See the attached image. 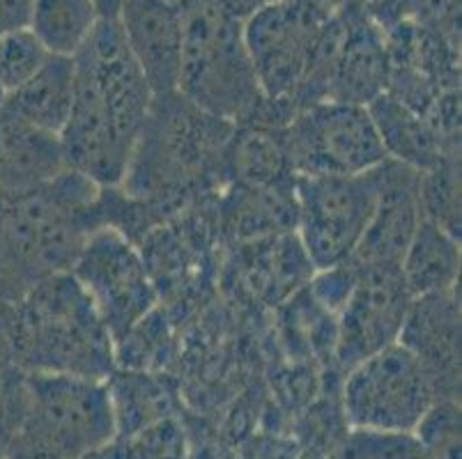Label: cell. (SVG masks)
Masks as SVG:
<instances>
[{"label":"cell","mask_w":462,"mask_h":459,"mask_svg":"<svg viewBox=\"0 0 462 459\" xmlns=\"http://www.w3.org/2000/svg\"><path fill=\"white\" fill-rule=\"evenodd\" d=\"M154 95L117 19H99L74 56V104L60 132L67 170L117 188Z\"/></svg>","instance_id":"1"},{"label":"cell","mask_w":462,"mask_h":459,"mask_svg":"<svg viewBox=\"0 0 462 459\" xmlns=\"http://www.w3.org/2000/svg\"><path fill=\"white\" fill-rule=\"evenodd\" d=\"M0 361L23 374L106 379L116 343L69 271L32 285L0 310Z\"/></svg>","instance_id":"2"},{"label":"cell","mask_w":462,"mask_h":459,"mask_svg":"<svg viewBox=\"0 0 462 459\" xmlns=\"http://www.w3.org/2000/svg\"><path fill=\"white\" fill-rule=\"evenodd\" d=\"M235 124L208 115L180 92L154 96L120 187L132 200L171 205L224 168Z\"/></svg>","instance_id":"3"},{"label":"cell","mask_w":462,"mask_h":459,"mask_svg":"<svg viewBox=\"0 0 462 459\" xmlns=\"http://www.w3.org/2000/svg\"><path fill=\"white\" fill-rule=\"evenodd\" d=\"M182 12V67L178 92L217 120L239 126L264 106L245 44V21L221 3L175 0Z\"/></svg>","instance_id":"4"},{"label":"cell","mask_w":462,"mask_h":459,"mask_svg":"<svg viewBox=\"0 0 462 459\" xmlns=\"http://www.w3.org/2000/svg\"><path fill=\"white\" fill-rule=\"evenodd\" d=\"M281 138L295 177L361 175L389 159L368 106L347 101L300 106L281 129Z\"/></svg>","instance_id":"5"},{"label":"cell","mask_w":462,"mask_h":459,"mask_svg":"<svg viewBox=\"0 0 462 459\" xmlns=\"http://www.w3.org/2000/svg\"><path fill=\"white\" fill-rule=\"evenodd\" d=\"M334 12L318 0H276L245 21V44L264 99L297 111L322 31Z\"/></svg>","instance_id":"6"},{"label":"cell","mask_w":462,"mask_h":459,"mask_svg":"<svg viewBox=\"0 0 462 459\" xmlns=\"http://www.w3.org/2000/svg\"><path fill=\"white\" fill-rule=\"evenodd\" d=\"M377 188L380 166L347 177H295V230L313 271L350 262L375 209Z\"/></svg>","instance_id":"7"},{"label":"cell","mask_w":462,"mask_h":459,"mask_svg":"<svg viewBox=\"0 0 462 459\" xmlns=\"http://www.w3.org/2000/svg\"><path fill=\"white\" fill-rule=\"evenodd\" d=\"M437 399L428 370L401 343L346 372L343 414L350 429L414 432Z\"/></svg>","instance_id":"8"},{"label":"cell","mask_w":462,"mask_h":459,"mask_svg":"<svg viewBox=\"0 0 462 459\" xmlns=\"http://www.w3.org/2000/svg\"><path fill=\"white\" fill-rule=\"evenodd\" d=\"M69 273L88 294L116 344L157 310V288L148 264L132 239L117 227H97L79 251Z\"/></svg>","instance_id":"9"},{"label":"cell","mask_w":462,"mask_h":459,"mask_svg":"<svg viewBox=\"0 0 462 459\" xmlns=\"http://www.w3.org/2000/svg\"><path fill=\"white\" fill-rule=\"evenodd\" d=\"M21 418L69 459L117 439L106 379L23 374Z\"/></svg>","instance_id":"10"},{"label":"cell","mask_w":462,"mask_h":459,"mask_svg":"<svg viewBox=\"0 0 462 459\" xmlns=\"http://www.w3.org/2000/svg\"><path fill=\"white\" fill-rule=\"evenodd\" d=\"M334 324V359L343 372L401 338L414 297L401 267H356Z\"/></svg>","instance_id":"11"},{"label":"cell","mask_w":462,"mask_h":459,"mask_svg":"<svg viewBox=\"0 0 462 459\" xmlns=\"http://www.w3.org/2000/svg\"><path fill=\"white\" fill-rule=\"evenodd\" d=\"M421 172L386 159L380 166V188L366 233L350 262L356 267H401L405 248L423 221L419 202Z\"/></svg>","instance_id":"12"},{"label":"cell","mask_w":462,"mask_h":459,"mask_svg":"<svg viewBox=\"0 0 462 459\" xmlns=\"http://www.w3.org/2000/svg\"><path fill=\"white\" fill-rule=\"evenodd\" d=\"M117 23L154 96L178 92L182 12L175 0H123Z\"/></svg>","instance_id":"13"},{"label":"cell","mask_w":462,"mask_h":459,"mask_svg":"<svg viewBox=\"0 0 462 459\" xmlns=\"http://www.w3.org/2000/svg\"><path fill=\"white\" fill-rule=\"evenodd\" d=\"M398 343L421 361L439 399H460V297H457V289L414 298Z\"/></svg>","instance_id":"14"},{"label":"cell","mask_w":462,"mask_h":459,"mask_svg":"<svg viewBox=\"0 0 462 459\" xmlns=\"http://www.w3.org/2000/svg\"><path fill=\"white\" fill-rule=\"evenodd\" d=\"M67 172L60 136L0 106V196L26 193Z\"/></svg>","instance_id":"15"},{"label":"cell","mask_w":462,"mask_h":459,"mask_svg":"<svg viewBox=\"0 0 462 459\" xmlns=\"http://www.w3.org/2000/svg\"><path fill=\"white\" fill-rule=\"evenodd\" d=\"M386 157L423 172L442 161L447 154H460V145H451L428 117L407 106L392 92H382L368 104Z\"/></svg>","instance_id":"16"},{"label":"cell","mask_w":462,"mask_h":459,"mask_svg":"<svg viewBox=\"0 0 462 459\" xmlns=\"http://www.w3.org/2000/svg\"><path fill=\"white\" fill-rule=\"evenodd\" d=\"M74 104V58L49 56L32 78L5 95L3 106L21 120L60 136Z\"/></svg>","instance_id":"17"},{"label":"cell","mask_w":462,"mask_h":459,"mask_svg":"<svg viewBox=\"0 0 462 459\" xmlns=\"http://www.w3.org/2000/svg\"><path fill=\"white\" fill-rule=\"evenodd\" d=\"M401 273L414 298L457 289L460 239L423 218L405 248Z\"/></svg>","instance_id":"18"},{"label":"cell","mask_w":462,"mask_h":459,"mask_svg":"<svg viewBox=\"0 0 462 459\" xmlns=\"http://www.w3.org/2000/svg\"><path fill=\"white\" fill-rule=\"evenodd\" d=\"M117 439H127L145 425L175 414V393L152 370H113L106 377Z\"/></svg>","instance_id":"19"},{"label":"cell","mask_w":462,"mask_h":459,"mask_svg":"<svg viewBox=\"0 0 462 459\" xmlns=\"http://www.w3.org/2000/svg\"><path fill=\"white\" fill-rule=\"evenodd\" d=\"M99 14L92 0H32L28 31L49 56L74 58L95 31Z\"/></svg>","instance_id":"20"},{"label":"cell","mask_w":462,"mask_h":459,"mask_svg":"<svg viewBox=\"0 0 462 459\" xmlns=\"http://www.w3.org/2000/svg\"><path fill=\"white\" fill-rule=\"evenodd\" d=\"M419 202L426 221L460 239V154H447L419 179Z\"/></svg>","instance_id":"21"},{"label":"cell","mask_w":462,"mask_h":459,"mask_svg":"<svg viewBox=\"0 0 462 459\" xmlns=\"http://www.w3.org/2000/svg\"><path fill=\"white\" fill-rule=\"evenodd\" d=\"M338 459H430L414 432H368L350 429Z\"/></svg>","instance_id":"22"},{"label":"cell","mask_w":462,"mask_h":459,"mask_svg":"<svg viewBox=\"0 0 462 459\" xmlns=\"http://www.w3.org/2000/svg\"><path fill=\"white\" fill-rule=\"evenodd\" d=\"M123 444L127 459H187L189 435L178 416H166L162 420L145 425L127 439H117Z\"/></svg>","instance_id":"23"},{"label":"cell","mask_w":462,"mask_h":459,"mask_svg":"<svg viewBox=\"0 0 462 459\" xmlns=\"http://www.w3.org/2000/svg\"><path fill=\"white\" fill-rule=\"evenodd\" d=\"M49 60V50L31 31H16L0 37V87L5 95L32 78Z\"/></svg>","instance_id":"24"},{"label":"cell","mask_w":462,"mask_h":459,"mask_svg":"<svg viewBox=\"0 0 462 459\" xmlns=\"http://www.w3.org/2000/svg\"><path fill=\"white\" fill-rule=\"evenodd\" d=\"M414 435L430 459H460V399H437Z\"/></svg>","instance_id":"25"},{"label":"cell","mask_w":462,"mask_h":459,"mask_svg":"<svg viewBox=\"0 0 462 459\" xmlns=\"http://www.w3.org/2000/svg\"><path fill=\"white\" fill-rule=\"evenodd\" d=\"M3 459H69L62 454L60 450L53 448V444L44 439V436L32 429L23 418L12 427L5 441V453Z\"/></svg>","instance_id":"26"},{"label":"cell","mask_w":462,"mask_h":459,"mask_svg":"<svg viewBox=\"0 0 462 459\" xmlns=\"http://www.w3.org/2000/svg\"><path fill=\"white\" fill-rule=\"evenodd\" d=\"M32 0H0V37L31 25Z\"/></svg>","instance_id":"27"},{"label":"cell","mask_w":462,"mask_h":459,"mask_svg":"<svg viewBox=\"0 0 462 459\" xmlns=\"http://www.w3.org/2000/svg\"><path fill=\"white\" fill-rule=\"evenodd\" d=\"M272 3H276V0H228V3H226V7H228V10L237 16V19L246 21L251 14H254V12L263 10V7L272 5Z\"/></svg>","instance_id":"28"},{"label":"cell","mask_w":462,"mask_h":459,"mask_svg":"<svg viewBox=\"0 0 462 459\" xmlns=\"http://www.w3.org/2000/svg\"><path fill=\"white\" fill-rule=\"evenodd\" d=\"M359 3L366 7L368 14L377 21V25H380V28H382V23L386 21V16H389V12H392V7L396 5V0H359Z\"/></svg>","instance_id":"29"},{"label":"cell","mask_w":462,"mask_h":459,"mask_svg":"<svg viewBox=\"0 0 462 459\" xmlns=\"http://www.w3.org/2000/svg\"><path fill=\"white\" fill-rule=\"evenodd\" d=\"M79 459H127V457H125L123 444L116 439V441H111V444L102 445V448L90 450V453H86L83 457H79Z\"/></svg>","instance_id":"30"},{"label":"cell","mask_w":462,"mask_h":459,"mask_svg":"<svg viewBox=\"0 0 462 459\" xmlns=\"http://www.w3.org/2000/svg\"><path fill=\"white\" fill-rule=\"evenodd\" d=\"M92 3H95L99 19H117L120 7H123V0H92Z\"/></svg>","instance_id":"31"},{"label":"cell","mask_w":462,"mask_h":459,"mask_svg":"<svg viewBox=\"0 0 462 459\" xmlns=\"http://www.w3.org/2000/svg\"><path fill=\"white\" fill-rule=\"evenodd\" d=\"M318 3H320V5H325V7H329V10H338V7L347 5L350 0H318Z\"/></svg>","instance_id":"32"},{"label":"cell","mask_w":462,"mask_h":459,"mask_svg":"<svg viewBox=\"0 0 462 459\" xmlns=\"http://www.w3.org/2000/svg\"><path fill=\"white\" fill-rule=\"evenodd\" d=\"M7 427L5 425H0V459H3V453H5V441H7Z\"/></svg>","instance_id":"33"},{"label":"cell","mask_w":462,"mask_h":459,"mask_svg":"<svg viewBox=\"0 0 462 459\" xmlns=\"http://www.w3.org/2000/svg\"><path fill=\"white\" fill-rule=\"evenodd\" d=\"M3 101H5V92H3V87H0V106H3Z\"/></svg>","instance_id":"34"},{"label":"cell","mask_w":462,"mask_h":459,"mask_svg":"<svg viewBox=\"0 0 462 459\" xmlns=\"http://www.w3.org/2000/svg\"><path fill=\"white\" fill-rule=\"evenodd\" d=\"M209 3H221V5H226L228 0H209Z\"/></svg>","instance_id":"35"}]
</instances>
